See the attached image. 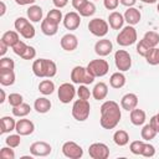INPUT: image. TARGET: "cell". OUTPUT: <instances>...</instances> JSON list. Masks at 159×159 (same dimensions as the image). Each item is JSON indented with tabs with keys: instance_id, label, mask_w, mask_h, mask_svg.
Wrapping results in <instances>:
<instances>
[{
	"instance_id": "obj_1",
	"label": "cell",
	"mask_w": 159,
	"mask_h": 159,
	"mask_svg": "<svg viewBox=\"0 0 159 159\" xmlns=\"http://www.w3.org/2000/svg\"><path fill=\"white\" fill-rule=\"evenodd\" d=\"M122 117L119 106L114 101H106L101 106V119L99 123L104 129H113L117 127Z\"/></svg>"
},
{
	"instance_id": "obj_2",
	"label": "cell",
	"mask_w": 159,
	"mask_h": 159,
	"mask_svg": "<svg viewBox=\"0 0 159 159\" xmlns=\"http://www.w3.org/2000/svg\"><path fill=\"white\" fill-rule=\"evenodd\" d=\"M32 72L36 77L51 78L57 73V66L51 60L39 58V60H35L34 63H32Z\"/></svg>"
},
{
	"instance_id": "obj_3",
	"label": "cell",
	"mask_w": 159,
	"mask_h": 159,
	"mask_svg": "<svg viewBox=\"0 0 159 159\" xmlns=\"http://www.w3.org/2000/svg\"><path fill=\"white\" fill-rule=\"evenodd\" d=\"M89 111H91V106L87 99L78 98L77 101H75L72 106V116L78 122L86 120L89 117Z\"/></svg>"
},
{
	"instance_id": "obj_4",
	"label": "cell",
	"mask_w": 159,
	"mask_h": 159,
	"mask_svg": "<svg viewBox=\"0 0 159 159\" xmlns=\"http://www.w3.org/2000/svg\"><path fill=\"white\" fill-rule=\"evenodd\" d=\"M137 41V30L128 25L120 30V32L117 35V43L119 46H130Z\"/></svg>"
},
{
	"instance_id": "obj_5",
	"label": "cell",
	"mask_w": 159,
	"mask_h": 159,
	"mask_svg": "<svg viewBox=\"0 0 159 159\" xmlns=\"http://www.w3.org/2000/svg\"><path fill=\"white\" fill-rule=\"evenodd\" d=\"M71 81L77 84H89L94 81V77L89 75L87 68L82 66H76L71 71Z\"/></svg>"
},
{
	"instance_id": "obj_6",
	"label": "cell",
	"mask_w": 159,
	"mask_h": 159,
	"mask_svg": "<svg viewBox=\"0 0 159 159\" xmlns=\"http://www.w3.org/2000/svg\"><path fill=\"white\" fill-rule=\"evenodd\" d=\"M86 68L89 72V75H92L96 78V77H102V76L107 75L108 70H109V65H108V62L106 60L98 58V60H92L87 65Z\"/></svg>"
},
{
	"instance_id": "obj_7",
	"label": "cell",
	"mask_w": 159,
	"mask_h": 159,
	"mask_svg": "<svg viewBox=\"0 0 159 159\" xmlns=\"http://www.w3.org/2000/svg\"><path fill=\"white\" fill-rule=\"evenodd\" d=\"M88 30L92 35H94L97 37H103L108 32V22L99 17L92 19L88 22Z\"/></svg>"
},
{
	"instance_id": "obj_8",
	"label": "cell",
	"mask_w": 159,
	"mask_h": 159,
	"mask_svg": "<svg viewBox=\"0 0 159 159\" xmlns=\"http://www.w3.org/2000/svg\"><path fill=\"white\" fill-rule=\"evenodd\" d=\"M114 62H116V67L120 71H128L132 67V58L130 55L125 51V50H118L114 53Z\"/></svg>"
},
{
	"instance_id": "obj_9",
	"label": "cell",
	"mask_w": 159,
	"mask_h": 159,
	"mask_svg": "<svg viewBox=\"0 0 159 159\" xmlns=\"http://www.w3.org/2000/svg\"><path fill=\"white\" fill-rule=\"evenodd\" d=\"M62 153L70 159H80L83 155V149L75 142H66L62 145Z\"/></svg>"
},
{
	"instance_id": "obj_10",
	"label": "cell",
	"mask_w": 159,
	"mask_h": 159,
	"mask_svg": "<svg viewBox=\"0 0 159 159\" xmlns=\"http://www.w3.org/2000/svg\"><path fill=\"white\" fill-rule=\"evenodd\" d=\"M88 154L93 159H107L109 157V149L104 143H93L89 145Z\"/></svg>"
},
{
	"instance_id": "obj_11",
	"label": "cell",
	"mask_w": 159,
	"mask_h": 159,
	"mask_svg": "<svg viewBox=\"0 0 159 159\" xmlns=\"http://www.w3.org/2000/svg\"><path fill=\"white\" fill-rule=\"evenodd\" d=\"M76 96V88L71 83H62L58 87V99L62 103H70Z\"/></svg>"
},
{
	"instance_id": "obj_12",
	"label": "cell",
	"mask_w": 159,
	"mask_h": 159,
	"mask_svg": "<svg viewBox=\"0 0 159 159\" xmlns=\"http://www.w3.org/2000/svg\"><path fill=\"white\" fill-rule=\"evenodd\" d=\"M52 148L46 142H35L30 145V153L34 157H46L51 153Z\"/></svg>"
},
{
	"instance_id": "obj_13",
	"label": "cell",
	"mask_w": 159,
	"mask_h": 159,
	"mask_svg": "<svg viewBox=\"0 0 159 159\" xmlns=\"http://www.w3.org/2000/svg\"><path fill=\"white\" fill-rule=\"evenodd\" d=\"M112 50H113V45H112L111 40H108V39L98 40L94 45V52L101 57L109 55L112 52Z\"/></svg>"
},
{
	"instance_id": "obj_14",
	"label": "cell",
	"mask_w": 159,
	"mask_h": 159,
	"mask_svg": "<svg viewBox=\"0 0 159 159\" xmlns=\"http://www.w3.org/2000/svg\"><path fill=\"white\" fill-rule=\"evenodd\" d=\"M81 24V15L75 12V11H71V12H67L63 17V25L67 30H76Z\"/></svg>"
},
{
	"instance_id": "obj_15",
	"label": "cell",
	"mask_w": 159,
	"mask_h": 159,
	"mask_svg": "<svg viewBox=\"0 0 159 159\" xmlns=\"http://www.w3.org/2000/svg\"><path fill=\"white\" fill-rule=\"evenodd\" d=\"M15 130L20 134V135H30L34 133L35 130V125L30 119H19L16 122V128Z\"/></svg>"
},
{
	"instance_id": "obj_16",
	"label": "cell",
	"mask_w": 159,
	"mask_h": 159,
	"mask_svg": "<svg viewBox=\"0 0 159 159\" xmlns=\"http://www.w3.org/2000/svg\"><path fill=\"white\" fill-rule=\"evenodd\" d=\"M78 46V40L73 34H66L61 39V47L65 51H73Z\"/></svg>"
},
{
	"instance_id": "obj_17",
	"label": "cell",
	"mask_w": 159,
	"mask_h": 159,
	"mask_svg": "<svg viewBox=\"0 0 159 159\" xmlns=\"http://www.w3.org/2000/svg\"><path fill=\"white\" fill-rule=\"evenodd\" d=\"M57 30H58V24L52 21L51 19L46 17L41 21V31L43 32V35L46 36H53L57 34Z\"/></svg>"
},
{
	"instance_id": "obj_18",
	"label": "cell",
	"mask_w": 159,
	"mask_h": 159,
	"mask_svg": "<svg viewBox=\"0 0 159 159\" xmlns=\"http://www.w3.org/2000/svg\"><path fill=\"white\" fill-rule=\"evenodd\" d=\"M137 104H138V97L134 93H127L120 99L122 108L125 109V111H128V112L132 111V109H134L137 107Z\"/></svg>"
},
{
	"instance_id": "obj_19",
	"label": "cell",
	"mask_w": 159,
	"mask_h": 159,
	"mask_svg": "<svg viewBox=\"0 0 159 159\" xmlns=\"http://www.w3.org/2000/svg\"><path fill=\"white\" fill-rule=\"evenodd\" d=\"M124 20L129 24V25H137V24H139V21H140V19H142V15H140V11L138 10V9H135V7H128L127 10H125V12H124Z\"/></svg>"
},
{
	"instance_id": "obj_20",
	"label": "cell",
	"mask_w": 159,
	"mask_h": 159,
	"mask_svg": "<svg viewBox=\"0 0 159 159\" xmlns=\"http://www.w3.org/2000/svg\"><path fill=\"white\" fill-rule=\"evenodd\" d=\"M124 21H125V20H124V16H123L120 12H118V11H113V12H111L109 16H108V24H109V26H111L113 30H119V29H122Z\"/></svg>"
},
{
	"instance_id": "obj_21",
	"label": "cell",
	"mask_w": 159,
	"mask_h": 159,
	"mask_svg": "<svg viewBox=\"0 0 159 159\" xmlns=\"http://www.w3.org/2000/svg\"><path fill=\"white\" fill-rule=\"evenodd\" d=\"M15 82V72L9 68H0V83L2 86H11Z\"/></svg>"
},
{
	"instance_id": "obj_22",
	"label": "cell",
	"mask_w": 159,
	"mask_h": 159,
	"mask_svg": "<svg viewBox=\"0 0 159 159\" xmlns=\"http://www.w3.org/2000/svg\"><path fill=\"white\" fill-rule=\"evenodd\" d=\"M108 94V86L104 83V82H99L97 83L93 89H92V96L94 99L97 101H101V99H104Z\"/></svg>"
},
{
	"instance_id": "obj_23",
	"label": "cell",
	"mask_w": 159,
	"mask_h": 159,
	"mask_svg": "<svg viewBox=\"0 0 159 159\" xmlns=\"http://www.w3.org/2000/svg\"><path fill=\"white\" fill-rule=\"evenodd\" d=\"M16 128V122L12 117L5 116L0 119V133H9Z\"/></svg>"
},
{
	"instance_id": "obj_24",
	"label": "cell",
	"mask_w": 159,
	"mask_h": 159,
	"mask_svg": "<svg viewBox=\"0 0 159 159\" xmlns=\"http://www.w3.org/2000/svg\"><path fill=\"white\" fill-rule=\"evenodd\" d=\"M34 108L36 109V112L39 113H47L51 109V102L50 99H47L46 97H40L35 101L34 103Z\"/></svg>"
},
{
	"instance_id": "obj_25",
	"label": "cell",
	"mask_w": 159,
	"mask_h": 159,
	"mask_svg": "<svg viewBox=\"0 0 159 159\" xmlns=\"http://www.w3.org/2000/svg\"><path fill=\"white\" fill-rule=\"evenodd\" d=\"M130 122L134 125H142L145 122V112L139 108H134L130 111Z\"/></svg>"
},
{
	"instance_id": "obj_26",
	"label": "cell",
	"mask_w": 159,
	"mask_h": 159,
	"mask_svg": "<svg viewBox=\"0 0 159 159\" xmlns=\"http://www.w3.org/2000/svg\"><path fill=\"white\" fill-rule=\"evenodd\" d=\"M42 9L39 5H31L27 9V17L34 22H40L42 20Z\"/></svg>"
},
{
	"instance_id": "obj_27",
	"label": "cell",
	"mask_w": 159,
	"mask_h": 159,
	"mask_svg": "<svg viewBox=\"0 0 159 159\" xmlns=\"http://www.w3.org/2000/svg\"><path fill=\"white\" fill-rule=\"evenodd\" d=\"M109 84L113 88H122L125 84V76L122 72H114L109 78Z\"/></svg>"
},
{
	"instance_id": "obj_28",
	"label": "cell",
	"mask_w": 159,
	"mask_h": 159,
	"mask_svg": "<svg viewBox=\"0 0 159 159\" xmlns=\"http://www.w3.org/2000/svg\"><path fill=\"white\" fill-rule=\"evenodd\" d=\"M1 41L5 42L9 47H12L19 41V34L17 31H6L1 36Z\"/></svg>"
},
{
	"instance_id": "obj_29",
	"label": "cell",
	"mask_w": 159,
	"mask_h": 159,
	"mask_svg": "<svg viewBox=\"0 0 159 159\" xmlns=\"http://www.w3.org/2000/svg\"><path fill=\"white\" fill-rule=\"evenodd\" d=\"M113 140H114V143H116L117 145L123 147V145L128 144V142H129V135H128V133H127L125 130L119 129V130H117V132L113 134Z\"/></svg>"
},
{
	"instance_id": "obj_30",
	"label": "cell",
	"mask_w": 159,
	"mask_h": 159,
	"mask_svg": "<svg viewBox=\"0 0 159 159\" xmlns=\"http://www.w3.org/2000/svg\"><path fill=\"white\" fill-rule=\"evenodd\" d=\"M39 91L45 94V96H48V94H52L53 91H55V83L51 81V80H43L40 82L39 84Z\"/></svg>"
},
{
	"instance_id": "obj_31",
	"label": "cell",
	"mask_w": 159,
	"mask_h": 159,
	"mask_svg": "<svg viewBox=\"0 0 159 159\" xmlns=\"http://www.w3.org/2000/svg\"><path fill=\"white\" fill-rule=\"evenodd\" d=\"M143 40L149 45L150 48H153L159 43V34L155 31H147L143 36Z\"/></svg>"
},
{
	"instance_id": "obj_32",
	"label": "cell",
	"mask_w": 159,
	"mask_h": 159,
	"mask_svg": "<svg viewBox=\"0 0 159 159\" xmlns=\"http://www.w3.org/2000/svg\"><path fill=\"white\" fill-rule=\"evenodd\" d=\"M31 112V107L27 104V103H21L20 106H16V107H12V114L15 117H25L27 116L29 113Z\"/></svg>"
},
{
	"instance_id": "obj_33",
	"label": "cell",
	"mask_w": 159,
	"mask_h": 159,
	"mask_svg": "<svg viewBox=\"0 0 159 159\" xmlns=\"http://www.w3.org/2000/svg\"><path fill=\"white\" fill-rule=\"evenodd\" d=\"M145 60L149 65H159V48L157 47H153L149 50V52L145 55Z\"/></svg>"
},
{
	"instance_id": "obj_34",
	"label": "cell",
	"mask_w": 159,
	"mask_h": 159,
	"mask_svg": "<svg viewBox=\"0 0 159 159\" xmlns=\"http://www.w3.org/2000/svg\"><path fill=\"white\" fill-rule=\"evenodd\" d=\"M140 134H142V138H143L144 140H148V142H149V140H152V139L157 135V130H155L150 124H145V125L143 127Z\"/></svg>"
},
{
	"instance_id": "obj_35",
	"label": "cell",
	"mask_w": 159,
	"mask_h": 159,
	"mask_svg": "<svg viewBox=\"0 0 159 159\" xmlns=\"http://www.w3.org/2000/svg\"><path fill=\"white\" fill-rule=\"evenodd\" d=\"M94 12H96V5H94L92 1H87V4L78 11V14H80L81 16H84V17L92 16Z\"/></svg>"
},
{
	"instance_id": "obj_36",
	"label": "cell",
	"mask_w": 159,
	"mask_h": 159,
	"mask_svg": "<svg viewBox=\"0 0 159 159\" xmlns=\"http://www.w3.org/2000/svg\"><path fill=\"white\" fill-rule=\"evenodd\" d=\"M5 143L6 145L11 147V148H17L21 143V135L17 133V134H10L6 139H5Z\"/></svg>"
},
{
	"instance_id": "obj_37",
	"label": "cell",
	"mask_w": 159,
	"mask_h": 159,
	"mask_svg": "<svg viewBox=\"0 0 159 159\" xmlns=\"http://www.w3.org/2000/svg\"><path fill=\"white\" fill-rule=\"evenodd\" d=\"M144 142H142V140H134V142H132L130 143V147H129V149H130V152L133 153V154H135V155H142V152H143V148H144Z\"/></svg>"
},
{
	"instance_id": "obj_38",
	"label": "cell",
	"mask_w": 159,
	"mask_h": 159,
	"mask_svg": "<svg viewBox=\"0 0 159 159\" xmlns=\"http://www.w3.org/2000/svg\"><path fill=\"white\" fill-rule=\"evenodd\" d=\"M20 35L24 37V39H27V40H30V39H32L34 36H35V27L29 22L21 31H20Z\"/></svg>"
},
{
	"instance_id": "obj_39",
	"label": "cell",
	"mask_w": 159,
	"mask_h": 159,
	"mask_svg": "<svg viewBox=\"0 0 159 159\" xmlns=\"http://www.w3.org/2000/svg\"><path fill=\"white\" fill-rule=\"evenodd\" d=\"M46 17L51 19L52 21H55V22H57V24H60V21L63 20V19H62V12H61V10H58V9H52V10H50V11L47 12V16H46Z\"/></svg>"
},
{
	"instance_id": "obj_40",
	"label": "cell",
	"mask_w": 159,
	"mask_h": 159,
	"mask_svg": "<svg viewBox=\"0 0 159 159\" xmlns=\"http://www.w3.org/2000/svg\"><path fill=\"white\" fill-rule=\"evenodd\" d=\"M11 48H12V51H14V53H15V55H17V56H20V57H21V56H22V53L25 52V50L27 48V45H26L24 41H20V40H19V41H17V42L11 47Z\"/></svg>"
},
{
	"instance_id": "obj_41",
	"label": "cell",
	"mask_w": 159,
	"mask_h": 159,
	"mask_svg": "<svg viewBox=\"0 0 159 159\" xmlns=\"http://www.w3.org/2000/svg\"><path fill=\"white\" fill-rule=\"evenodd\" d=\"M7 101H9L10 106L16 107V106H20V104L22 103V101H24V99H22V96H21L20 93H10V94H9Z\"/></svg>"
},
{
	"instance_id": "obj_42",
	"label": "cell",
	"mask_w": 159,
	"mask_h": 159,
	"mask_svg": "<svg viewBox=\"0 0 159 159\" xmlns=\"http://www.w3.org/2000/svg\"><path fill=\"white\" fill-rule=\"evenodd\" d=\"M149 50H150V47H149V45L142 39L139 42H138V45H137V52L140 55V56H143V57H145V55L149 52Z\"/></svg>"
},
{
	"instance_id": "obj_43",
	"label": "cell",
	"mask_w": 159,
	"mask_h": 159,
	"mask_svg": "<svg viewBox=\"0 0 159 159\" xmlns=\"http://www.w3.org/2000/svg\"><path fill=\"white\" fill-rule=\"evenodd\" d=\"M0 159H15V153L11 147H4L0 150Z\"/></svg>"
},
{
	"instance_id": "obj_44",
	"label": "cell",
	"mask_w": 159,
	"mask_h": 159,
	"mask_svg": "<svg viewBox=\"0 0 159 159\" xmlns=\"http://www.w3.org/2000/svg\"><path fill=\"white\" fill-rule=\"evenodd\" d=\"M77 94H78V98H81V99H89V97H91V92H89V89L86 87V84H81L80 86V88L77 89Z\"/></svg>"
},
{
	"instance_id": "obj_45",
	"label": "cell",
	"mask_w": 159,
	"mask_h": 159,
	"mask_svg": "<svg viewBox=\"0 0 159 159\" xmlns=\"http://www.w3.org/2000/svg\"><path fill=\"white\" fill-rule=\"evenodd\" d=\"M14 67H15V62L12 58H10V57H1L0 58V68L14 70Z\"/></svg>"
},
{
	"instance_id": "obj_46",
	"label": "cell",
	"mask_w": 159,
	"mask_h": 159,
	"mask_svg": "<svg viewBox=\"0 0 159 159\" xmlns=\"http://www.w3.org/2000/svg\"><path fill=\"white\" fill-rule=\"evenodd\" d=\"M154 154H155V148L152 144L145 143L144 148H143V152H142V155L147 157V158H152V157H154Z\"/></svg>"
},
{
	"instance_id": "obj_47",
	"label": "cell",
	"mask_w": 159,
	"mask_h": 159,
	"mask_svg": "<svg viewBox=\"0 0 159 159\" xmlns=\"http://www.w3.org/2000/svg\"><path fill=\"white\" fill-rule=\"evenodd\" d=\"M29 22H30V21H29L27 19H25V17H17V19L15 20V24H14L15 30H16L17 32H20V31H21Z\"/></svg>"
},
{
	"instance_id": "obj_48",
	"label": "cell",
	"mask_w": 159,
	"mask_h": 159,
	"mask_svg": "<svg viewBox=\"0 0 159 159\" xmlns=\"http://www.w3.org/2000/svg\"><path fill=\"white\" fill-rule=\"evenodd\" d=\"M35 56H36V50H35V47H32V46H27V48L25 50V52L22 53V58L24 60H32V58H35Z\"/></svg>"
},
{
	"instance_id": "obj_49",
	"label": "cell",
	"mask_w": 159,
	"mask_h": 159,
	"mask_svg": "<svg viewBox=\"0 0 159 159\" xmlns=\"http://www.w3.org/2000/svg\"><path fill=\"white\" fill-rule=\"evenodd\" d=\"M104 7L108 10H116L119 5V0H103Z\"/></svg>"
},
{
	"instance_id": "obj_50",
	"label": "cell",
	"mask_w": 159,
	"mask_h": 159,
	"mask_svg": "<svg viewBox=\"0 0 159 159\" xmlns=\"http://www.w3.org/2000/svg\"><path fill=\"white\" fill-rule=\"evenodd\" d=\"M87 1H88V0H72V6H73L77 11H80V10L87 4Z\"/></svg>"
},
{
	"instance_id": "obj_51",
	"label": "cell",
	"mask_w": 159,
	"mask_h": 159,
	"mask_svg": "<svg viewBox=\"0 0 159 159\" xmlns=\"http://www.w3.org/2000/svg\"><path fill=\"white\" fill-rule=\"evenodd\" d=\"M149 124L157 130V133H159V118H158V116L155 114V116H153L152 118H150V122H149Z\"/></svg>"
},
{
	"instance_id": "obj_52",
	"label": "cell",
	"mask_w": 159,
	"mask_h": 159,
	"mask_svg": "<svg viewBox=\"0 0 159 159\" xmlns=\"http://www.w3.org/2000/svg\"><path fill=\"white\" fill-rule=\"evenodd\" d=\"M52 1H53V5H55L57 9L65 7V6L67 5V2H68V0H52Z\"/></svg>"
},
{
	"instance_id": "obj_53",
	"label": "cell",
	"mask_w": 159,
	"mask_h": 159,
	"mask_svg": "<svg viewBox=\"0 0 159 159\" xmlns=\"http://www.w3.org/2000/svg\"><path fill=\"white\" fill-rule=\"evenodd\" d=\"M7 48H9V46L0 40V56H4L6 53V51H7Z\"/></svg>"
},
{
	"instance_id": "obj_54",
	"label": "cell",
	"mask_w": 159,
	"mask_h": 159,
	"mask_svg": "<svg viewBox=\"0 0 159 159\" xmlns=\"http://www.w3.org/2000/svg\"><path fill=\"white\" fill-rule=\"evenodd\" d=\"M135 1L137 0H119V2L122 5H124V6H127V7H132L135 4Z\"/></svg>"
},
{
	"instance_id": "obj_55",
	"label": "cell",
	"mask_w": 159,
	"mask_h": 159,
	"mask_svg": "<svg viewBox=\"0 0 159 159\" xmlns=\"http://www.w3.org/2000/svg\"><path fill=\"white\" fill-rule=\"evenodd\" d=\"M36 0H15V2L17 4V5H30V4H34Z\"/></svg>"
},
{
	"instance_id": "obj_56",
	"label": "cell",
	"mask_w": 159,
	"mask_h": 159,
	"mask_svg": "<svg viewBox=\"0 0 159 159\" xmlns=\"http://www.w3.org/2000/svg\"><path fill=\"white\" fill-rule=\"evenodd\" d=\"M6 11V6H5V2L4 1H0V16H4Z\"/></svg>"
},
{
	"instance_id": "obj_57",
	"label": "cell",
	"mask_w": 159,
	"mask_h": 159,
	"mask_svg": "<svg viewBox=\"0 0 159 159\" xmlns=\"http://www.w3.org/2000/svg\"><path fill=\"white\" fill-rule=\"evenodd\" d=\"M5 101V91L0 89V103H2Z\"/></svg>"
},
{
	"instance_id": "obj_58",
	"label": "cell",
	"mask_w": 159,
	"mask_h": 159,
	"mask_svg": "<svg viewBox=\"0 0 159 159\" xmlns=\"http://www.w3.org/2000/svg\"><path fill=\"white\" fill-rule=\"evenodd\" d=\"M140 1H143V2H145V4H154V2H157L158 0H140Z\"/></svg>"
},
{
	"instance_id": "obj_59",
	"label": "cell",
	"mask_w": 159,
	"mask_h": 159,
	"mask_svg": "<svg viewBox=\"0 0 159 159\" xmlns=\"http://www.w3.org/2000/svg\"><path fill=\"white\" fill-rule=\"evenodd\" d=\"M34 157V155H32ZM32 157H22L21 159H32Z\"/></svg>"
},
{
	"instance_id": "obj_60",
	"label": "cell",
	"mask_w": 159,
	"mask_h": 159,
	"mask_svg": "<svg viewBox=\"0 0 159 159\" xmlns=\"http://www.w3.org/2000/svg\"><path fill=\"white\" fill-rule=\"evenodd\" d=\"M157 10H158V12H159V4H158V6H157Z\"/></svg>"
},
{
	"instance_id": "obj_61",
	"label": "cell",
	"mask_w": 159,
	"mask_h": 159,
	"mask_svg": "<svg viewBox=\"0 0 159 159\" xmlns=\"http://www.w3.org/2000/svg\"><path fill=\"white\" fill-rule=\"evenodd\" d=\"M157 116H158V118H159V113H158V114H157Z\"/></svg>"
}]
</instances>
